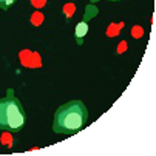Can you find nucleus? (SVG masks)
<instances>
[{"label":"nucleus","mask_w":156,"mask_h":156,"mask_svg":"<svg viewBox=\"0 0 156 156\" xmlns=\"http://www.w3.org/2000/svg\"><path fill=\"white\" fill-rule=\"evenodd\" d=\"M88 121V110L82 101H70L60 105L54 113L53 131L71 136L80 131Z\"/></svg>","instance_id":"1"},{"label":"nucleus","mask_w":156,"mask_h":156,"mask_svg":"<svg viewBox=\"0 0 156 156\" xmlns=\"http://www.w3.org/2000/svg\"><path fill=\"white\" fill-rule=\"evenodd\" d=\"M27 121L25 108L14 96V90L9 88L6 96L0 99V130L17 133L23 128Z\"/></svg>","instance_id":"2"},{"label":"nucleus","mask_w":156,"mask_h":156,"mask_svg":"<svg viewBox=\"0 0 156 156\" xmlns=\"http://www.w3.org/2000/svg\"><path fill=\"white\" fill-rule=\"evenodd\" d=\"M94 14H96V8H94V6H88L83 20L77 23L76 33H74V37H76L77 45H82V43H83V36H87V33H88V20H90Z\"/></svg>","instance_id":"3"},{"label":"nucleus","mask_w":156,"mask_h":156,"mask_svg":"<svg viewBox=\"0 0 156 156\" xmlns=\"http://www.w3.org/2000/svg\"><path fill=\"white\" fill-rule=\"evenodd\" d=\"M19 57H20V62L23 66H30V68H40L42 66L39 53H34L30 50H22L19 53Z\"/></svg>","instance_id":"4"},{"label":"nucleus","mask_w":156,"mask_h":156,"mask_svg":"<svg viewBox=\"0 0 156 156\" xmlns=\"http://www.w3.org/2000/svg\"><path fill=\"white\" fill-rule=\"evenodd\" d=\"M124 27V23H111L110 27H108V30H107V36L108 37H115V36H118V33H119V30Z\"/></svg>","instance_id":"5"},{"label":"nucleus","mask_w":156,"mask_h":156,"mask_svg":"<svg viewBox=\"0 0 156 156\" xmlns=\"http://www.w3.org/2000/svg\"><path fill=\"white\" fill-rule=\"evenodd\" d=\"M42 22H43V14L39 12V11H36V12L31 16V23H33L34 27H39V25H42Z\"/></svg>","instance_id":"6"},{"label":"nucleus","mask_w":156,"mask_h":156,"mask_svg":"<svg viewBox=\"0 0 156 156\" xmlns=\"http://www.w3.org/2000/svg\"><path fill=\"white\" fill-rule=\"evenodd\" d=\"M16 2H17V0H0V9L8 11Z\"/></svg>","instance_id":"7"},{"label":"nucleus","mask_w":156,"mask_h":156,"mask_svg":"<svg viewBox=\"0 0 156 156\" xmlns=\"http://www.w3.org/2000/svg\"><path fill=\"white\" fill-rule=\"evenodd\" d=\"M63 11H65V14H66V17H68V19H70V17L73 16V12L76 11V6H74L73 3H68V5H65V6H63Z\"/></svg>","instance_id":"8"},{"label":"nucleus","mask_w":156,"mask_h":156,"mask_svg":"<svg viewBox=\"0 0 156 156\" xmlns=\"http://www.w3.org/2000/svg\"><path fill=\"white\" fill-rule=\"evenodd\" d=\"M142 34H144V31H142L141 27H135V28L131 30V36H133V37H136V39H139Z\"/></svg>","instance_id":"9"},{"label":"nucleus","mask_w":156,"mask_h":156,"mask_svg":"<svg viewBox=\"0 0 156 156\" xmlns=\"http://www.w3.org/2000/svg\"><path fill=\"white\" fill-rule=\"evenodd\" d=\"M31 5L39 9V8H42V6L47 5V0H31Z\"/></svg>","instance_id":"10"},{"label":"nucleus","mask_w":156,"mask_h":156,"mask_svg":"<svg viewBox=\"0 0 156 156\" xmlns=\"http://www.w3.org/2000/svg\"><path fill=\"white\" fill-rule=\"evenodd\" d=\"M125 48H127V43H125V42H122L121 45H119V50H118V53H124V51H125Z\"/></svg>","instance_id":"11"},{"label":"nucleus","mask_w":156,"mask_h":156,"mask_svg":"<svg viewBox=\"0 0 156 156\" xmlns=\"http://www.w3.org/2000/svg\"><path fill=\"white\" fill-rule=\"evenodd\" d=\"M93 2H96V0H93ZM108 2H119V0H108Z\"/></svg>","instance_id":"12"}]
</instances>
